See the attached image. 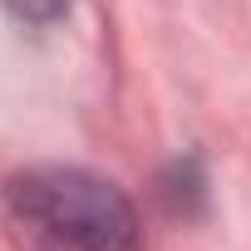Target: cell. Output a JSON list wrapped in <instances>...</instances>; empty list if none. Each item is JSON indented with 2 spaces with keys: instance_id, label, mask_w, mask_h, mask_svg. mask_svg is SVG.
Instances as JSON below:
<instances>
[{
  "instance_id": "1",
  "label": "cell",
  "mask_w": 251,
  "mask_h": 251,
  "mask_svg": "<svg viewBox=\"0 0 251 251\" xmlns=\"http://www.w3.org/2000/svg\"><path fill=\"white\" fill-rule=\"evenodd\" d=\"M0 226L20 251H143L133 197L89 168H25L0 187Z\"/></svg>"
},
{
  "instance_id": "2",
  "label": "cell",
  "mask_w": 251,
  "mask_h": 251,
  "mask_svg": "<svg viewBox=\"0 0 251 251\" xmlns=\"http://www.w3.org/2000/svg\"><path fill=\"white\" fill-rule=\"evenodd\" d=\"M15 20H25V25H54V20H64L69 15V5L74 0H0Z\"/></svg>"
}]
</instances>
